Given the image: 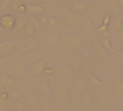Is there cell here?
I'll return each mask as SVG.
<instances>
[{
    "label": "cell",
    "instance_id": "cell-45",
    "mask_svg": "<svg viewBox=\"0 0 123 111\" xmlns=\"http://www.w3.org/2000/svg\"><path fill=\"white\" fill-rule=\"evenodd\" d=\"M6 111H15V110H13V108H7Z\"/></svg>",
    "mask_w": 123,
    "mask_h": 111
},
{
    "label": "cell",
    "instance_id": "cell-37",
    "mask_svg": "<svg viewBox=\"0 0 123 111\" xmlns=\"http://www.w3.org/2000/svg\"><path fill=\"white\" fill-rule=\"evenodd\" d=\"M11 1H12V0H4L3 4H1V8H3L4 11L11 9Z\"/></svg>",
    "mask_w": 123,
    "mask_h": 111
},
{
    "label": "cell",
    "instance_id": "cell-6",
    "mask_svg": "<svg viewBox=\"0 0 123 111\" xmlns=\"http://www.w3.org/2000/svg\"><path fill=\"white\" fill-rule=\"evenodd\" d=\"M91 50H93V54L95 56L98 60H101V61L109 60V52H107L106 48L102 45L101 41L93 42V45H91Z\"/></svg>",
    "mask_w": 123,
    "mask_h": 111
},
{
    "label": "cell",
    "instance_id": "cell-31",
    "mask_svg": "<svg viewBox=\"0 0 123 111\" xmlns=\"http://www.w3.org/2000/svg\"><path fill=\"white\" fill-rule=\"evenodd\" d=\"M13 110L15 111H27V105L24 103V100H17L13 103Z\"/></svg>",
    "mask_w": 123,
    "mask_h": 111
},
{
    "label": "cell",
    "instance_id": "cell-3",
    "mask_svg": "<svg viewBox=\"0 0 123 111\" xmlns=\"http://www.w3.org/2000/svg\"><path fill=\"white\" fill-rule=\"evenodd\" d=\"M11 71L13 75H16L17 78H25V77L28 75V68L27 65H25V62L23 60H19V58H16V60H13L11 62Z\"/></svg>",
    "mask_w": 123,
    "mask_h": 111
},
{
    "label": "cell",
    "instance_id": "cell-29",
    "mask_svg": "<svg viewBox=\"0 0 123 111\" xmlns=\"http://www.w3.org/2000/svg\"><path fill=\"white\" fill-rule=\"evenodd\" d=\"M40 90L44 92L45 95H48V97H50V94H52V90H50V86H49V83L48 82H41L40 83Z\"/></svg>",
    "mask_w": 123,
    "mask_h": 111
},
{
    "label": "cell",
    "instance_id": "cell-50",
    "mask_svg": "<svg viewBox=\"0 0 123 111\" xmlns=\"http://www.w3.org/2000/svg\"><path fill=\"white\" fill-rule=\"evenodd\" d=\"M122 21H123V17H122Z\"/></svg>",
    "mask_w": 123,
    "mask_h": 111
},
{
    "label": "cell",
    "instance_id": "cell-20",
    "mask_svg": "<svg viewBox=\"0 0 123 111\" xmlns=\"http://www.w3.org/2000/svg\"><path fill=\"white\" fill-rule=\"evenodd\" d=\"M46 58H44L43 61H38V62H36V63H33V66H32V71L36 74V75H43V73H44V69L46 68Z\"/></svg>",
    "mask_w": 123,
    "mask_h": 111
},
{
    "label": "cell",
    "instance_id": "cell-35",
    "mask_svg": "<svg viewBox=\"0 0 123 111\" xmlns=\"http://www.w3.org/2000/svg\"><path fill=\"white\" fill-rule=\"evenodd\" d=\"M28 21H29V23L32 24L33 26H35L36 31H38V29L41 28V23H40V20H38V17H32V16H31Z\"/></svg>",
    "mask_w": 123,
    "mask_h": 111
},
{
    "label": "cell",
    "instance_id": "cell-26",
    "mask_svg": "<svg viewBox=\"0 0 123 111\" xmlns=\"http://www.w3.org/2000/svg\"><path fill=\"white\" fill-rule=\"evenodd\" d=\"M111 23H112V31L120 32L123 29V21H122V18L117 17L114 21H111Z\"/></svg>",
    "mask_w": 123,
    "mask_h": 111
},
{
    "label": "cell",
    "instance_id": "cell-5",
    "mask_svg": "<svg viewBox=\"0 0 123 111\" xmlns=\"http://www.w3.org/2000/svg\"><path fill=\"white\" fill-rule=\"evenodd\" d=\"M15 25H16V16L12 13H4L0 17V26L3 28V31H13Z\"/></svg>",
    "mask_w": 123,
    "mask_h": 111
},
{
    "label": "cell",
    "instance_id": "cell-21",
    "mask_svg": "<svg viewBox=\"0 0 123 111\" xmlns=\"http://www.w3.org/2000/svg\"><path fill=\"white\" fill-rule=\"evenodd\" d=\"M11 9L13 11V12L25 13L27 12V5L23 4L21 0H12L11 1Z\"/></svg>",
    "mask_w": 123,
    "mask_h": 111
},
{
    "label": "cell",
    "instance_id": "cell-43",
    "mask_svg": "<svg viewBox=\"0 0 123 111\" xmlns=\"http://www.w3.org/2000/svg\"><path fill=\"white\" fill-rule=\"evenodd\" d=\"M115 53H117V54H119V56H122V57H123V49H122V50H115Z\"/></svg>",
    "mask_w": 123,
    "mask_h": 111
},
{
    "label": "cell",
    "instance_id": "cell-24",
    "mask_svg": "<svg viewBox=\"0 0 123 111\" xmlns=\"http://www.w3.org/2000/svg\"><path fill=\"white\" fill-rule=\"evenodd\" d=\"M112 89L115 90L118 95H123V81L122 79H115L112 82Z\"/></svg>",
    "mask_w": 123,
    "mask_h": 111
},
{
    "label": "cell",
    "instance_id": "cell-27",
    "mask_svg": "<svg viewBox=\"0 0 123 111\" xmlns=\"http://www.w3.org/2000/svg\"><path fill=\"white\" fill-rule=\"evenodd\" d=\"M27 23H28L27 18H16L15 29H16V31H23V29H25V26H27Z\"/></svg>",
    "mask_w": 123,
    "mask_h": 111
},
{
    "label": "cell",
    "instance_id": "cell-34",
    "mask_svg": "<svg viewBox=\"0 0 123 111\" xmlns=\"http://www.w3.org/2000/svg\"><path fill=\"white\" fill-rule=\"evenodd\" d=\"M48 24L52 26V28H58V26L61 25V21H60L57 17H49L48 18Z\"/></svg>",
    "mask_w": 123,
    "mask_h": 111
},
{
    "label": "cell",
    "instance_id": "cell-41",
    "mask_svg": "<svg viewBox=\"0 0 123 111\" xmlns=\"http://www.w3.org/2000/svg\"><path fill=\"white\" fill-rule=\"evenodd\" d=\"M107 28H109V26H106V25H101V26H99V29H98V31H99V32H105Z\"/></svg>",
    "mask_w": 123,
    "mask_h": 111
},
{
    "label": "cell",
    "instance_id": "cell-30",
    "mask_svg": "<svg viewBox=\"0 0 123 111\" xmlns=\"http://www.w3.org/2000/svg\"><path fill=\"white\" fill-rule=\"evenodd\" d=\"M109 8L112 11V12H115V13H118V12L122 11V8H120L119 4H118L117 0H110V1H109Z\"/></svg>",
    "mask_w": 123,
    "mask_h": 111
},
{
    "label": "cell",
    "instance_id": "cell-48",
    "mask_svg": "<svg viewBox=\"0 0 123 111\" xmlns=\"http://www.w3.org/2000/svg\"><path fill=\"white\" fill-rule=\"evenodd\" d=\"M29 111H38V110H29Z\"/></svg>",
    "mask_w": 123,
    "mask_h": 111
},
{
    "label": "cell",
    "instance_id": "cell-49",
    "mask_svg": "<svg viewBox=\"0 0 123 111\" xmlns=\"http://www.w3.org/2000/svg\"><path fill=\"white\" fill-rule=\"evenodd\" d=\"M122 66H123V60H122Z\"/></svg>",
    "mask_w": 123,
    "mask_h": 111
},
{
    "label": "cell",
    "instance_id": "cell-25",
    "mask_svg": "<svg viewBox=\"0 0 123 111\" xmlns=\"http://www.w3.org/2000/svg\"><path fill=\"white\" fill-rule=\"evenodd\" d=\"M86 74H87L89 79H90V82L94 85V86H97V87H101L102 85H103V83H102V81H101V79H99L98 77H95V75H94V74L91 73L90 70H86Z\"/></svg>",
    "mask_w": 123,
    "mask_h": 111
},
{
    "label": "cell",
    "instance_id": "cell-15",
    "mask_svg": "<svg viewBox=\"0 0 123 111\" xmlns=\"http://www.w3.org/2000/svg\"><path fill=\"white\" fill-rule=\"evenodd\" d=\"M25 54V58L29 61H32L33 63L38 62V61H43L45 58V53L44 50L41 49H37V50H33V52H28V53H24Z\"/></svg>",
    "mask_w": 123,
    "mask_h": 111
},
{
    "label": "cell",
    "instance_id": "cell-19",
    "mask_svg": "<svg viewBox=\"0 0 123 111\" xmlns=\"http://www.w3.org/2000/svg\"><path fill=\"white\" fill-rule=\"evenodd\" d=\"M60 40H61V36L58 33H49L46 36V44H48L49 49H54L57 45L60 44Z\"/></svg>",
    "mask_w": 123,
    "mask_h": 111
},
{
    "label": "cell",
    "instance_id": "cell-46",
    "mask_svg": "<svg viewBox=\"0 0 123 111\" xmlns=\"http://www.w3.org/2000/svg\"><path fill=\"white\" fill-rule=\"evenodd\" d=\"M3 33V28H1V26H0V34Z\"/></svg>",
    "mask_w": 123,
    "mask_h": 111
},
{
    "label": "cell",
    "instance_id": "cell-33",
    "mask_svg": "<svg viewBox=\"0 0 123 111\" xmlns=\"http://www.w3.org/2000/svg\"><path fill=\"white\" fill-rule=\"evenodd\" d=\"M101 42H102V45H103V46L106 48L107 52H114V53H115V49L112 48V45H111V42H110V40H109V38H106V37H105V38L102 40Z\"/></svg>",
    "mask_w": 123,
    "mask_h": 111
},
{
    "label": "cell",
    "instance_id": "cell-28",
    "mask_svg": "<svg viewBox=\"0 0 123 111\" xmlns=\"http://www.w3.org/2000/svg\"><path fill=\"white\" fill-rule=\"evenodd\" d=\"M24 31H25V34H27V37H33V36L36 34V32H37V31L35 29V26H33L32 24L29 23V21L27 23V26H25Z\"/></svg>",
    "mask_w": 123,
    "mask_h": 111
},
{
    "label": "cell",
    "instance_id": "cell-9",
    "mask_svg": "<svg viewBox=\"0 0 123 111\" xmlns=\"http://www.w3.org/2000/svg\"><path fill=\"white\" fill-rule=\"evenodd\" d=\"M97 110L98 111H114V102L109 97L101 98L98 100V105H97Z\"/></svg>",
    "mask_w": 123,
    "mask_h": 111
},
{
    "label": "cell",
    "instance_id": "cell-16",
    "mask_svg": "<svg viewBox=\"0 0 123 111\" xmlns=\"http://www.w3.org/2000/svg\"><path fill=\"white\" fill-rule=\"evenodd\" d=\"M24 103L27 105V107H29L31 110H37L40 107V100L37 99V97L33 94H27L24 97Z\"/></svg>",
    "mask_w": 123,
    "mask_h": 111
},
{
    "label": "cell",
    "instance_id": "cell-17",
    "mask_svg": "<svg viewBox=\"0 0 123 111\" xmlns=\"http://www.w3.org/2000/svg\"><path fill=\"white\" fill-rule=\"evenodd\" d=\"M90 7H91L90 4H87V3L82 1V0H75V1L73 3L72 11H74L75 13H78V15H81L82 12H86V11H87Z\"/></svg>",
    "mask_w": 123,
    "mask_h": 111
},
{
    "label": "cell",
    "instance_id": "cell-12",
    "mask_svg": "<svg viewBox=\"0 0 123 111\" xmlns=\"http://www.w3.org/2000/svg\"><path fill=\"white\" fill-rule=\"evenodd\" d=\"M72 68H73V70H74V73H77V74H80L81 71L85 69V57H83V54L78 53V54L73 58Z\"/></svg>",
    "mask_w": 123,
    "mask_h": 111
},
{
    "label": "cell",
    "instance_id": "cell-11",
    "mask_svg": "<svg viewBox=\"0 0 123 111\" xmlns=\"http://www.w3.org/2000/svg\"><path fill=\"white\" fill-rule=\"evenodd\" d=\"M44 12H45V7L44 5H41V4H29V5H27V15L29 16H32V17H37V16H41V15H44Z\"/></svg>",
    "mask_w": 123,
    "mask_h": 111
},
{
    "label": "cell",
    "instance_id": "cell-39",
    "mask_svg": "<svg viewBox=\"0 0 123 111\" xmlns=\"http://www.w3.org/2000/svg\"><path fill=\"white\" fill-rule=\"evenodd\" d=\"M43 74H45V75H52V74H54V69L53 68H45Z\"/></svg>",
    "mask_w": 123,
    "mask_h": 111
},
{
    "label": "cell",
    "instance_id": "cell-23",
    "mask_svg": "<svg viewBox=\"0 0 123 111\" xmlns=\"http://www.w3.org/2000/svg\"><path fill=\"white\" fill-rule=\"evenodd\" d=\"M11 103V98L8 97V92H1L0 94V108H7Z\"/></svg>",
    "mask_w": 123,
    "mask_h": 111
},
{
    "label": "cell",
    "instance_id": "cell-36",
    "mask_svg": "<svg viewBox=\"0 0 123 111\" xmlns=\"http://www.w3.org/2000/svg\"><path fill=\"white\" fill-rule=\"evenodd\" d=\"M82 28H83V31H86V32H91L94 29V25L90 20H85L82 24Z\"/></svg>",
    "mask_w": 123,
    "mask_h": 111
},
{
    "label": "cell",
    "instance_id": "cell-18",
    "mask_svg": "<svg viewBox=\"0 0 123 111\" xmlns=\"http://www.w3.org/2000/svg\"><path fill=\"white\" fill-rule=\"evenodd\" d=\"M37 49H40V40L36 38V40H32V41L27 42V44L24 45V48L20 50V53H21V54H24V53L33 52V50H37Z\"/></svg>",
    "mask_w": 123,
    "mask_h": 111
},
{
    "label": "cell",
    "instance_id": "cell-7",
    "mask_svg": "<svg viewBox=\"0 0 123 111\" xmlns=\"http://www.w3.org/2000/svg\"><path fill=\"white\" fill-rule=\"evenodd\" d=\"M53 69H54V73H56L58 77H61V78H66V77H69V74H70L69 65H68L65 61H57Z\"/></svg>",
    "mask_w": 123,
    "mask_h": 111
},
{
    "label": "cell",
    "instance_id": "cell-2",
    "mask_svg": "<svg viewBox=\"0 0 123 111\" xmlns=\"http://www.w3.org/2000/svg\"><path fill=\"white\" fill-rule=\"evenodd\" d=\"M54 102L62 108H68L70 106V92L64 87H58L54 91Z\"/></svg>",
    "mask_w": 123,
    "mask_h": 111
},
{
    "label": "cell",
    "instance_id": "cell-13",
    "mask_svg": "<svg viewBox=\"0 0 123 111\" xmlns=\"http://www.w3.org/2000/svg\"><path fill=\"white\" fill-rule=\"evenodd\" d=\"M16 48H19V42H16V41L7 40V41L0 42V54H7V53H11L12 50H15Z\"/></svg>",
    "mask_w": 123,
    "mask_h": 111
},
{
    "label": "cell",
    "instance_id": "cell-14",
    "mask_svg": "<svg viewBox=\"0 0 123 111\" xmlns=\"http://www.w3.org/2000/svg\"><path fill=\"white\" fill-rule=\"evenodd\" d=\"M0 85L4 87V89H12L15 86V79L11 74H8L7 71L0 73Z\"/></svg>",
    "mask_w": 123,
    "mask_h": 111
},
{
    "label": "cell",
    "instance_id": "cell-42",
    "mask_svg": "<svg viewBox=\"0 0 123 111\" xmlns=\"http://www.w3.org/2000/svg\"><path fill=\"white\" fill-rule=\"evenodd\" d=\"M43 0H31V4H40Z\"/></svg>",
    "mask_w": 123,
    "mask_h": 111
},
{
    "label": "cell",
    "instance_id": "cell-38",
    "mask_svg": "<svg viewBox=\"0 0 123 111\" xmlns=\"http://www.w3.org/2000/svg\"><path fill=\"white\" fill-rule=\"evenodd\" d=\"M102 23H103L102 25L109 26L110 24H111V18H110V16H109V15H106V16H105V17H103V21H102Z\"/></svg>",
    "mask_w": 123,
    "mask_h": 111
},
{
    "label": "cell",
    "instance_id": "cell-1",
    "mask_svg": "<svg viewBox=\"0 0 123 111\" xmlns=\"http://www.w3.org/2000/svg\"><path fill=\"white\" fill-rule=\"evenodd\" d=\"M57 16H58V20L64 24H75L82 20L81 15H78L74 11H72V8H66V7L60 8L57 11Z\"/></svg>",
    "mask_w": 123,
    "mask_h": 111
},
{
    "label": "cell",
    "instance_id": "cell-40",
    "mask_svg": "<svg viewBox=\"0 0 123 111\" xmlns=\"http://www.w3.org/2000/svg\"><path fill=\"white\" fill-rule=\"evenodd\" d=\"M38 20H40L41 25H43V24H46V23H48V17H45V16H40V17H38Z\"/></svg>",
    "mask_w": 123,
    "mask_h": 111
},
{
    "label": "cell",
    "instance_id": "cell-44",
    "mask_svg": "<svg viewBox=\"0 0 123 111\" xmlns=\"http://www.w3.org/2000/svg\"><path fill=\"white\" fill-rule=\"evenodd\" d=\"M118 1V4L120 5V8H123V0H117Z\"/></svg>",
    "mask_w": 123,
    "mask_h": 111
},
{
    "label": "cell",
    "instance_id": "cell-47",
    "mask_svg": "<svg viewBox=\"0 0 123 111\" xmlns=\"http://www.w3.org/2000/svg\"><path fill=\"white\" fill-rule=\"evenodd\" d=\"M120 79H122V81H123V73H122V78H120Z\"/></svg>",
    "mask_w": 123,
    "mask_h": 111
},
{
    "label": "cell",
    "instance_id": "cell-10",
    "mask_svg": "<svg viewBox=\"0 0 123 111\" xmlns=\"http://www.w3.org/2000/svg\"><path fill=\"white\" fill-rule=\"evenodd\" d=\"M94 100V94L90 91H85L82 92V94H80V97H78L77 99V105L80 106V107H87L89 105H91Z\"/></svg>",
    "mask_w": 123,
    "mask_h": 111
},
{
    "label": "cell",
    "instance_id": "cell-8",
    "mask_svg": "<svg viewBox=\"0 0 123 111\" xmlns=\"http://www.w3.org/2000/svg\"><path fill=\"white\" fill-rule=\"evenodd\" d=\"M89 87H90V82H89V79H86L85 77H78L74 81V90L77 92H80V94L87 91Z\"/></svg>",
    "mask_w": 123,
    "mask_h": 111
},
{
    "label": "cell",
    "instance_id": "cell-4",
    "mask_svg": "<svg viewBox=\"0 0 123 111\" xmlns=\"http://www.w3.org/2000/svg\"><path fill=\"white\" fill-rule=\"evenodd\" d=\"M65 44L72 50H81L83 48V38L78 34H72V36H65Z\"/></svg>",
    "mask_w": 123,
    "mask_h": 111
},
{
    "label": "cell",
    "instance_id": "cell-32",
    "mask_svg": "<svg viewBox=\"0 0 123 111\" xmlns=\"http://www.w3.org/2000/svg\"><path fill=\"white\" fill-rule=\"evenodd\" d=\"M8 97L11 98L12 100L17 102V100H21V92L17 91V90H12V91H9V92H8Z\"/></svg>",
    "mask_w": 123,
    "mask_h": 111
},
{
    "label": "cell",
    "instance_id": "cell-22",
    "mask_svg": "<svg viewBox=\"0 0 123 111\" xmlns=\"http://www.w3.org/2000/svg\"><path fill=\"white\" fill-rule=\"evenodd\" d=\"M21 56V53H16V54H11V56H7V57H3L0 58V68H6L7 65H9V63L12 62L13 60H16L17 57H20Z\"/></svg>",
    "mask_w": 123,
    "mask_h": 111
}]
</instances>
